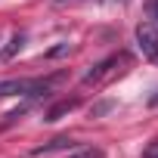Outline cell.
Returning a JSON list of instances; mask_svg holds the SVG:
<instances>
[{
  "instance_id": "cell-1",
  "label": "cell",
  "mask_w": 158,
  "mask_h": 158,
  "mask_svg": "<svg viewBox=\"0 0 158 158\" xmlns=\"http://www.w3.org/2000/svg\"><path fill=\"white\" fill-rule=\"evenodd\" d=\"M56 84V77H22V81H0V96H37Z\"/></svg>"
},
{
  "instance_id": "cell-2",
  "label": "cell",
  "mask_w": 158,
  "mask_h": 158,
  "mask_svg": "<svg viewBox=\"0 0 158 158\" xmlns=\"http://www.w3.org/2000/svg\"><path fill=\"white\" fill-rule=\"evenodd\" d=\"M136 44H139L143 56L158 65V28H155L152 22H139V25H136Z\"/></svg>"
},
{
  "instance_id": "cell-3",
  "label": "cell",
  "mask_w": 158,
  "mask_h": 158,
  "mask_svg": "<svg viewBox=\"0 0 158 158\" xmlns=\"http://www.w3.org/2000/svg\"><path fill=\"white\" fill-rule=\"evenodd\" d=\"M112 65H118V56H112V59H106V62H99L93 71H87V77H84V84H99L102 81V74H109L112 71Z\"/></svg>"
},
{
  "instance_id": "cell-4",
  "label": "cell",
  "mask_w": 158,
  "mask_h": 158,
  "mask_svg": "<svg viewBox=\"0 0 158 158\" xmlns=\"http://www.w3.org/2000/svg\"><path fill=\"white\" fill-rule=\"evenodd\" d=\"M22 40H25V34H13V40H10V47L3 50V53H0V56H3V59H13L19 50H22Z\"/></svg>"
},
{
  "instance_id": "cell-5",
  "label": "cell",
  "mask_w": 158,
  "mask_h": 158,
  "mask_svg": "<svg viewBox=\"0 0 158 158\" xmlns=\"http://www.w3.org/2000/svg\"><path fill=\"white\" fill-rule=\"evenodd\" d=\"M74 106H77V99H68V102H59V106H56V109H53V112L47 115V121H56V118H59L62 112H71Z\"/></svg>"
},
{
  "instance_id": "cell-6",
  "label": "cell",
  "mask_w": 158,
  "mask_h": 158,
  "mask_svg": "<svg viewBox=\"0 0 158 158\" xmlns=\"http://www.w3.org/2000/svg\"><path fill=\"white\" fill-rule=\"evenodd\" d=\"M68 158H102V149L87 146V149H77V152H74V155H68Z\"/></svg>"
},
{
  "instance_id": "cell-7",
  "label": "cell",
  "mask_w": 158,
  "mask_h": 158,
  "mask_svg": "<svg viewBox=\"0 0 158 158\" xmlns=\"http://www.w3.org/2000/svg\"><path fill=\"white\" fill-rule=\"evenodd\" d=\"M143 158H158V139H152V143L146 146V152H143Z\"/></svg>"
},
{
  "instance_id": "cell-8",
  "label": "cell",
  "mask_w": 158,
  "mask_h": 158,
  "mask_svg": "<svg viewBox=\"0 0 158 158\" xmlns=\"http://www.w3.org/2000/svg\"><path fill=\"white\" fill-rule=\"evenodd\" d=\"M152 13H155V19H158V0H155V6H152Z\"/></svg>"
},
{
  "instance_id": "cell-9",
  "label": "cell",
  "mask_w": 158,
  "mask_h": 158,
  "mask_svg": "<svg viewBox=\"0 0 158 158\" xmlns=\"http://www.w3.org/2000/svg\"><path fill=\"white\" fill-rule=\"evenodd\" d=\"M152 106H158V96H152Z\"/></svg>"
}]
</instances>
